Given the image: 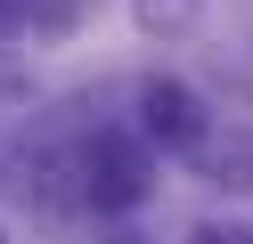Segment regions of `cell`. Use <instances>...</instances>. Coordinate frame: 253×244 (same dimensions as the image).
<instances>
[{
	"mask_svg": "<svg viewBox=\"0 0 253 244\" xmlns=\"http://www.w3.org/2000/svg\"><path fill=\"white\" fill-rule=\"evenodd\" d=\"M155 187V146L139 130H98L82 139V204L90 211H131Z\"/></svg>",
	"mask_w": 253,
	"mask_h": 244,
	"instance_id": "6da1fadb",
	"label": "cell"
},
{
	"mask_svg": "<svg viewBox=\"0 0 253 244\" xmlns=\"http://www.w3.org/2000/svg\"><path fill=\"white\" fill-rule=\"evenodd\" d=\"M188 244H253V228H196Z\"/></svg>",
	"mask_w": 253,
	"mask_h": 244,
	"instance_id": "52a82bcc",
	"label": "cell"
},
{
	"mask_svg": "<svg viewBox=\"0 0 253 244\" xmlns=\"http://www.w3.org/2000/svg\"><path fill=\"white\" fill-rule=\"evenodd\" d=\"M139 139L188 163V155H196L204 139H212V114H204V98L188 90V81L155 73V81H139Z\"/></svg>",
	"mask_w": 253,
	"mask_h": 244,
	"instance_id": "7a4b0ae2",
	"label": "cell"
},
{
	"mask_svg": "<svg viewBox=\"0 0 253 244\" xmlns=\"http://www.w3.org/2000/svg\"><path fill=\"white\" fill-rule=\"evenodd\" d=\"M188 163L204 171V187H253V130H229V139L212 130Z\"/></svg>",
	"mask_w": 253,
	"mask_h": 244,
	"instance_id": "3957f363",
	"label": "cell"
},
{
	"mask_svg": "<svg viewBox=\"0 0 253 244\" xmlns=\"http://www.w3.org/2000/svg\"><path fill=\"white\" fill-rule=\"evenodd\" d=\"M25 98H33V81H25L17 65H0V106H25Z\"/></svg>",
	"mask_w": 253,
	"mask_h": 244,
	"instance_id": "8992f818",
	"label": "cell"
},
{
	"mask_svg": "<svg viewBox=\"0 0 253 244\" xmlns=\"http://www.w3.org/2000/svg\"><path fill=\"white\" fill-rule=\"evenodd\" d=\"M131 16H139V33H196L204 0H131Z\"/></svg>",
	"mask_w": 253,
	"mask_h": 244,
	"instance_id": "277c9868",
	"label": "cell"
},
{
	"mask_svg": "<svg viewBox=\"0 0 253 244\" xmlns=\"http://www.w3.org/2000/svg\"><path fill=\"white\" fill-rule=\"evenodd\" d=\"M106 244H147V236H106Z\"/></svg>",
	"mask_w": 253,
	"mask_h": 244,
	"instance_id": "9c48e42d",
	"label": "cell"
},
{
	"mask_svg": "<svg viewBox=\"0 0 253 244\" xmlns=\"http://www.w3.org/2000/svg\"><path fill=\"white\" fill-rule=\"evenodd\" d=\"M0 244H8V228H0Z\"/></svg>",
	"mask_w": 253,
	"mask_h": 244,
	"instance_id": "30bf717a",
	"label": "cell"
},
{
	"mask_svg": "<svg viewBox=\"0 0 253 244\" xmlns=\"http://www.w3.org/2000/svg\"><path fill=\"white\" fill-rule=\"evenodd\" d=\"M17 25H25V0H0V41H8Z\"/></svg>",
	"mask_w": 253,
	"mask_h": 244,
	"instance_id": "ba28073f",
	"label": "cell"
},
{
	"mask_svg": "<svg viewBox=\"0 0 253 244\" xmlns=\"http://www.w3.org/2000/svg\"><path fill=\"white\" fill-rule=\"evenodd\" d=\"M90 8H98V0H25V25L33 33H74Z\"/></svg>",
	"mask_w": 253,
	"mask_h": 244,
	"instance_id": "5b68a950",
	"label": "cell"
}]
</instances>
